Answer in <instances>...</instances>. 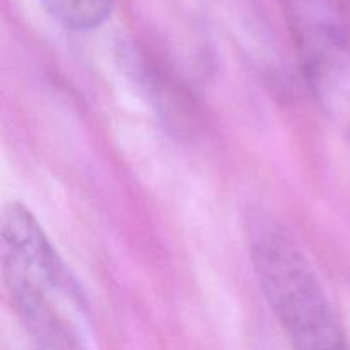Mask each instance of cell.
<instances>
[{
  "label": "cell",
  "instance_id": "obj_1",
  "mask_svg": "<svg viewBox=\"0 0 350 350\" xmlns=\"http://www.w3.org/2000/svg\"><path fill=\"white\" fill-rule=\"evenodd\" d=\"M252 256L260 287L294 350H349L313 267L284 229L258 226Z\"/></svg>",
  "mask_w": 350,
  "mask_h": 350
},
{
  "label": "cell",
  "instance_id": "obj_2",
  "mask_svg": "<svg viewBox=\"0 0 350 350\" xmlns=\"http://www.w3.org/2000/svg\"><path fill=\"white\" fill-rule=\"evenodd\" d=\"M311 91L350 123V9L347 0H282Z\"/></svg>",
  "mask_w": 350,
  "mask_h": 350
},
{
  "label": "cell",
  "instance_id": "obj_3",
  "mask_svg": "<svg viewBox=\"0 0 350 350\" xmlns=\"http://www.w3.org/2000/svg\"><path fill=\"white\" fill-rule=\"evenodd\" d=\"M115 0H41L48 16L72 31L99 27L111 16Z\"/></svg>",
  "mask_w": 350,
  "mask_h": 350
},
{
  "label": "cell",
  "instance_id": "obj_4",
  "mask_svg": "<svg viewBox=\"0 0 350 350\" xmlns=\"http://www.w3.org/2000/svg\"><path fill=\"white\" fill-rule=\"evenodd\" d=\"M40 350H58V349H55V347H40Z\"/></svg>",
  "mask_w": 350,
  "mask_h": 350
}]
</instances>
